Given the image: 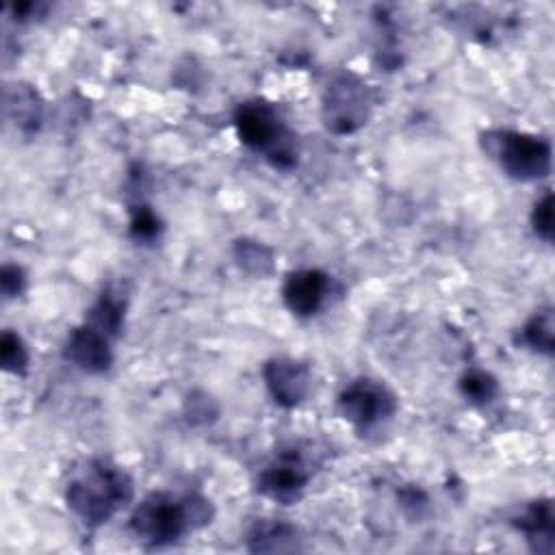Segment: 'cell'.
I'll return each mask as SVG.
<instances>
[{"label": "cell", "mask_w": 555, "mask_h": 555, "mask_svg": "<svg viewBox=\"0 0 555 555\" xmlns=\"http://www.w3.org/2000/svg\"><path fill=\"white\" fill-rule=\"evenodd\" d=\"M245 546L249 553H291L301 548V538L291 522L262 518L249 527Z\"/></svg>", "instance_id": "cell-12"}, {"label": "cell", "mask_w": 555, "mask_h": 555, "mask_svg": "<svg viewBox=\"0 0 555 555\" xmlns=\"http://www.w3.org/2000/svg\"><path fill=\"white\" fill-rule=\"evenodd\" d=\"M113 340L102 334L100 330L80 323L74 327L65 340L63 356L67 362H72L82 373L102 375L113 364Z\"/></svg>", "instance_id": "cell-9"}, {"label": "cell", "mask_w": 555, "mask_h": 555, "mask_svg": "<svg viewBox=\"0 0 555 555\" xmlns=\"http://www.w3.org/2000/svg\"><path fill=\"white\" fill-rule=\"evenodd\" d=\"M234 128L241 143L260 154L271 167L288 171L297 165V137L273 104L258 98L241 102L234 111Z\"/></svg>", "instance_id": "cell-3"}, {"label": "cell", "mask_w": 555, "mask_h": 555, "mask_svg": "<svg viewBox=\"0 0 555 555\" xmlns=\"http://www.w3.org/2000/svg\"><path fill=\"white\" fill-rule=\"evenodd\" d=\"M232 254L236 264L254 278H264L273 271V251L258 241L238 238L232 247Z\"/></svg>", "instance_id": "cell-16"}, {"label": "cell", "mask_w": 555, "mask_h": 555, "mask_svg": "<svg viewBox=\"0 0 555 555\" xmlns=\"http://www.w3.org/2000/svg\"><path fill=\"white\" fill-rule=\"evenodd\" d=\"M124 310H126V304L121 297H117L115 293H102L98 297V301L87 310L85 314V321L87 325L100 330L102 334H106L111 340H115L121 332V325H124Z\"/></svg>", "instance_id": "cell-14"}, {"label": "cell", "mask_w": 555, "mask_h": 555, "mask_svg": "<svg viewBox=\"0 0 555 555\" xmlns=\"http://www.w3.org/2000/svg\"><path fill=\"white\" fill-rule=\"evenodd\" d=\"M134 496L130 475L104 457L85 460L65 483V503L85 527H100Z\"/></svg>", "instance_id": "cell-2"}, {"label": "cell", "mask_w": 555, "mask_h": 555, "mask_svg": "<svg viewBox=\"0 0 555 555\" xmlns=\"http://www.w3.org/2000/svg\"><path fill=\"white\" fill-rule=\"evenodd\" d=\"M212 514V503L197 492H150L134 505L128 527L143 546L163 548L206 527Z\"/></svg>", "instance_id": "cell-1"}, {"label": "cell", "mask_w": 555, "mask_h": 555, "mask_svg": "<svg viewBox=\"0 0 555 555\" xmlns=\"http://www.w3.org/2000/svg\"><path fill=\"white\" fill-rule=\"evenodd\" d=\"M160 230H163V223H160L158 215L147 204H139V206L132 208V215H130V236L134 241L150 243V241L158 238Z\"/></svg>", "instance_id": "cell-19"}, {"label": "cell", "mask_w": 555, "mask_h": 555, "mask_svg": "<svg viewBox=\"0 0 555 555\" xmlns=\"http://www.w3.org/2000/svg\"><path fill=\"white\" fill-rule=\"evenodd\" d=\"M518 343L525 345L527 349L542 353V356H553L555 349V319H553V308H542L538 310L520 330Z\"/></svg>", "instance_id": "cell-15"}, {"label": "cell", "mask_w": 555, "mask_h": 555, "mask_svg": "<svg viewBox=\"0 0 555 555\" xmlns=\"http://www.w3.org/2000/svg\"><path fill=\"white\" fill-rule=\"evenodd\" d=\"M460 392L466 401H470L473 405H488L494 401V397L499 395V382L490 371L483 369H468L460 382Z\"/></svg>", "instance_id": "cell-17"}, {"label": "cell", "mask_w": 555, "mask_h": 555, "mask_svg": "<svg viewBox=\"0 0 555 555\" xmlns=\"http://www.w3.org/2000/svg\"><path fill=\"white\" fill-rule=\"evenodd\" d=\"M531 228L533 232L544 241L551 243L553 241V193L546 191L531 210Z\"/></svg>", "instance_id": "cell-20"}, {"label": "cell", "mask_w": 555, "mask_h": 555, "mask_svg": "<svg viewBox=\"0 0 555 555\" xmlns=\"http://www.w3.org/2000/svg\"><path fill=\"white\" fill-rule=\"evenodd\" d=\"M28 347L20 334L4 330L0 336V364L11 375H26L28 371Z\"/></svg>", "instance_id": "cell-18"}, {"label": "cell", "mask_w": 555, "mask_h": 555, "mask_svg": "<svg viewBox=\"0 0 555 555\" xmlns=\"http://www.w3.org/2000/svg\"><path fill=\"white\" fill-rule=\"evenodd\" d=\"M7 113L22 130H37L43 117V100L37 89L24 82H15L7 89Z\"/></svg>", "instance_id": "cell-13"}, {"label": "cell", "mask_w": 555, "mask_h": 555, "mask_svg": "<svg viewBox=\"0 0 555 555\" xmlns=\"http://www.w3.org/2000/svg\"><path fill=\"white\" fill-rule=\"evenodd\" d=\"M373 111V93L364 78L353 72L336 74L321 100V117L332 134H353L360 130Z\"/></svg>", "instance_id": "cell-5"}, {"label": "cell", "mask_w": 555, "mask_h": 555, "mask_svg": "<svg viewBox=\"0 0 555 555\" xmlns=\"http://www.w3.org/2000/svg\"><path fill=\"white\" fill-rule=\"evenodd\" d=\"M512 525L525 535L531 551L551 555L555 548V512L553 501L535 499L518 516L512 518Z\"/></svg>", "instance_id": "cell-11"}, {"label": "cell", "mask_w": 555, "mask_h": 555, "mask_svg": "<svg viewBox=\"0 0 555 555\" xmlns=\"http://www.w3.org/2000/svg\"><path fill=\"white\" fill-rule=\"evenodd\" d=\"M262 379L271 399L282 408L299 405L312 386L310 369L295 358L275 356L264 362Z\"/></svg>", "instance_id": "cell-8"}, {"label": "cell", "mask_w": 555, "mask_h": 555, "mask_svg": "<svg viewBox=\"0 0 555 555\" xmlns=\"http://www.w3.org/2000/svg\"><path fill=\"white\" fill-rule=\"evenodd\" d=\"M312 468L308 457L297 449L280 451L256 477V488L262 496L282 505L295 503L308 488Z\"/></svg>", "instance_id": "cell-7"}, {"label": "cell", "mask_w": 555, "mask_h": 555, "mask_svg": "<svg viewBox=\"0 0 555 555\" xmlns=\"http://www.w3.org/2000/svg\"><path fill=\"white\" fill-rule=\"evenodd\" d=\"M332 280L321 269H297L286 275L282 286L284 306L295 317L317 314L330 297Z\"/></svg>", "instance_id": "cell-10"}, {"label": "cell", "mask_w": 555, "mask_h": 555, "mask_svg": "<svg viewBox=\"0 0 555 555\" xmlns=\"http://www.w3.org/2000/svg\"><path fill=\"white\" fill-rule=\"evenodd\" d=\"M479 145L483 154L512 180L533 182L551 173L553 150L544 137L507 128H490L479 134Z\"/></svg>", "instance_id": "cell-4"}, {"label": "cell", "mask_w": 555, "mask_h": 555, "mask_svg": "<svg viewBox=\"0 0 555 555\" xmlns=\"http://www.w3.org/2000/svg\"><path fill=\"white\" fill-rule=\"evenodd\" d=\"M26 286V273L17 264H4L0 271V288L7 299L17 297Z\"/></svg>", "instance_id": "cell-21"}, {"label": "cell", "mask_w": 555, "mask_h": 555, "mask_svg": "<svg viewBox=\"0 0 555 555\" xmlns=\"http://www.w3.org/2000/svg\"><path fill=\"white\" fill-rule=\"evenodd\" d=\"M336 405L349 425L358 431H371L395 416L397 397L386 384L371 377H358L340 390Z\"/></svg>", "instance_id": "cell-6"}]
</instances>
